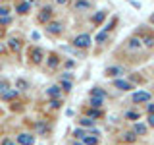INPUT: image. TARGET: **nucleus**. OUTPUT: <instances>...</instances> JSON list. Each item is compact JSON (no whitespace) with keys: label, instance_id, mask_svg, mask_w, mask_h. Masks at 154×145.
Wrapping results in <instances>:
<instances>
[{"label":"nucleus","instance_id":"1","mask_svg":"<svg viewBox=\"0 0 154 145\" xmlns=\"http://www.w3.org/2000/svg\"><path fill=\"white\" fill-rule=\"evenodd\" d=\"M131 101H133L135 105H139V103H148V101H150V93H146V91H137V93H133Z\"/></svg>","mask_w":154,"mask_h":145},{"label":"nucleus","instance_id":"2","mask_svg":"<svg viewBox=\"0 0 154 145\" xmlns=\"http://www.w3.org/2000/svg\"><path fill=\"white\" fill-rule=\"evenodd\" d=\"M73 45L77 47V48H87L91 45V37L89 35H77L75 39H73Z\"/></svg>","mask_w":154,"mask_h":145},{"label":"nucleus","instance_id":"3","mask_svg":"<svg viewBox=\"0 0 154 145\" xmlns=\"http://www.w3.org/2000/svg\"><path fill=\"white\" fill-rule=\"evenodd\" d=\"M17 143L19 145H33V143H35V135H31V134H19L17 135Z\"/></svg>","mask_w":154,"mask_h":145},{"label":"nucleus","instance_id":"4","mask_svg":"<svg viewBox=\"0 0 154 145\" xmlns=\"http://www.w3.org/2000/svg\"><path fill=\"white\" fill-rule=\"evenodd\" d=\"M146 126H144V124H141V122H135L133 124V134L135 135H144V134H146Z\"/></svg>","mask_w":154,"mask_h":145},{"label":"nucleus","instance_id":"5","mask_svg":"<svg viewBox=\"0 0 154 145\" xmlns=\"http://www.w3.org/2000/svg\"><path fill=\"white\" fill-rule=\"evenodd\" d=\"M50 16H52V8H42V12L38 14V21H48L50 19Z\"/></svg>","mask_w":154,"mask_h":145},{"label":"nucleus","instance_id":"6","mask_svg":"<svg viewBox=\"0 0 154 145\" xmlns=\"http://www.w3.org/2000/svg\"><path fill=\"white\" fill-rule=\"evenodd\" d=\"M42 56H45V54H42L41 48H33V50H31V60L35 62V64H38V62L42 60Z\"/></svg>","mask_w":154,"mask_h":145},{"label":"nucleus","instance_id":"7","mask_svg":"<svg viewBox=\"0 0 154 145\" xmlns=\"http://www.w3.org/2000/svg\"><path fill=\"white\" fill-rule=\"evenodd\" d=\"M0 97H2L4 101H12V99H16V97H17V91L16 89H6Z\"/></svg>","mask_w":154,"mask_h":145},{"label":"nucleus","instance_id":"8","mask_svg":"<svg viewBox=\"0 0 154 145\" xmlns=\"http://www.w3.org/2000/svg\"><path fill=\"white\" fill-rule=\"evenodd\" d=\"M46 93H48V97H56V99H58V97H60V93H62V87H60V85H52V87H48Z\"/></svg>","mask_w":154,"mask_h":145},{"label":"nucleus","instance_id":"9","mask_svg":"<svg viewBox=\"0 0 154 145\" xmlns=\"http://www.w3.org/2000/svg\"><path fill=\"white\" fill-rule=\"evenodd\" d=\"M122 74H123V68H108L106 70V76H110V77H118Z\"/></svg>","mask_w":154,"mask_h":145},{"label":"nucleus","instance_id":"10","mask_svg":"<svg viewBox=\"0 0 154 145\" xmlns=\"http://www.w3.org/2000/svg\"><path fill=\"white\" fill-rule=\"evenodd\" d=\"M116 87L122 89V91H129L131 89V83H127V81H123V79H116Z\"/></svg>","mask_w":154,"mask_h":145},{"label":"nucleus","instance_id":"11","mask_svg":"<svg viewBox=\"0 0 154 145\" xmlns=\"http://www.w3.org/2000/svg\"><path fill=\"white\" fill-rule=\"evenodd\" d=\"M83 143L85 145H98V137H94V135H85Z\"/></svg>","mask_w":154,"mask_h":145},{"label":"nucleus","instance_id":"12","mask_svg":"<svg viewBox=\"0 0 154 145\" xmlns=\"http://www.w3.org/2000/svg\"><path fill=\"white\" fill-rule=\"evenodd\" d=\"M127 47L131 48V50H137L139 47H141V41H139L137 37H133V39H129V43H127Z\"/></svg>","mask_w":154,"mask_h":145},{"label":"nucleus","instance_id":"13","mask_svg":"<svg viewBox=\"0 0 154 145\" xmlns=\"http://www.w3.org/2000/svg\"><path fill=\"white\" fill-rule=\"evenodd\" d=\"M102 101H104V99H98V97H91L89 105L93 106V108H100V106H102Z\"/></svg>","mask_w":154,"mask_h":145},{"label":"nucleus","instance_id":"14","mask_svg":"<svg viewBox=\"0 0 154 145\" xmlns=\"http://www.w3.org/2000/svg\"><path fill=\"white\" fill-rule=\"evenodd\" d=\"M79 124H81V126H85V128H93V126H94V120H93V118H89V116H85V118H81V120H79Z\"/></svg>","mask_w":154,"mask_h":145},{"label":"nucleus","instance_id":"15","mask_svg":"<svg viewBox=\"0 0 154 145\" xmlns=\"http://www.w3.org/2000/svg\"><path fill=\"white\" fill-rule=\"evenodd\" d=\"M62 31V25H60V23H48V33H60Z\"/></svg>","mask_w":154,"mask_h":145},{"label":"nucleus","instance_id":"16","mask_svg":"<svg viewBox=\"0 0 154 145\" xmlns=\"http://www.w3.org/2000/svg\"><path fill=\"white\" fill-rule=\"evenodd\" d=\"M91 97H98V99H104L106 93L102 89H98V87H93V91H91Z\"/></svg>","mask_w":154,"mask_h":145},{"label":"nucleus","instance_id":"17","mask_svg":"<svg viewBox=\"0 0 154 145\" xmlns=\"http://www.w3.org/2000/svg\"><path fill=\"white\" fill-rule=\"evenodd\" d=\"M8 45H10V48H12V50H19V48H21V43H19L17 41V39H10V43H8Z\"/></svg>","mask_w":154,"mask_h":145},{"label":"nucleus","instance_id":"18","mask_svg":"<svg viewBox=\"0 0 154 145\" xmlns=\"http://www.w3.org/2000/svg\"><path fill=\"white\" fill-rule=\"evenodd\" d=\"M17 12H19V14H27V12H29V2L17 4Z\"/></svg>","mask_w":154,"mask_h":145},{"label":"nucleus","instance_id":"19","mask_svg":"<svg viewBox=\"0 0 154 145\" xmlns=\"http://www.w3.org/2000/svg\"><path fill=\"white\" fill-rule=\"evenodd\" d=\"M125 118H127V120H131V122H133V120H137V118H139V112H137V110H129V112L125 114Z\"/></svg>","mask_w":154,"mask_h":145},{"label":"nucleus","instance_id":"20","mask_svg":"<svg viewBox=\"0 0 154 145\" xmlns=\"http://www.w3.org/2000/svg\"><path fill=\"white\" fill-rule=\"evenodd\" d=\"M104 18H106V12H96L93 19H94L96 23H100V21H102V19H104Z\"/></svg>","mask_w":154,"mask_h":145},{"label":"nucleus","instance_id":"21","mask_svg":"<svg viewBox=\"0 0 154 145\" xmlns=\"http://www.w3.org/2000/svg\"><path fill=\"white\" fill-rule=\"evenodd\" d=\"M106 39H108V31H102V33L96 35V43H102V41H106Z\"/></svg>","mask_w":154,"mask_h":145},{"label":"nucleus","instance_id":"22","mask_svg":"<svg viewBox=\"0 0 154 145\" xmlns=\"http://www.w3.org/2000/svg\"><path fill=\"white\" fill-rule=\"evenodd\" d=\"M6 89H10V87H8V81L0 77V95H2V93H4V91H6Z\"/></svg>","mask_w":154,"mask_h":145},{"label":"nucleus","instance_id":"23","mask_svg":"<svg viewBox=\"0 0 154 145\" xmlns=\"http://www.w3.org/2000/svg\"><path fill=\"white\" fill-rule=\"evenodd\" d=\"M58 56H50V60H48V68H56L58 66Z\"/></svg>","mask_w":154,"mask_h":145},{"label":"nucleus","instance_id":"24","mask_svg":"<svg viewBox=\"0 0 154 145\" xmlns=\"http://www.w3.org/2000/svg\"><path fill=\"white\" fill-rule=\"evenodd\" d=\"M75 8H77V10H85V8H89V2H85V0H79V2L75 4Z\"/></svg>","mask_w":154,"mask_h":145},{"label":"nucleus","instance_id":"25","mask_svg":"<svg viewBox=\"0 0 154 145\" xmlns=\"http://www.w3.org/2000/svg\"><path fill=\"white\" fill-rule=\"evenodd\" d=\"M123 139H125V141H129V143H131V141H135V134H133V132H127V134H123Z\"/></svg>","mask_w":154,"mask_h":145},{"label":"nucleus","instance_id":"26","mask_svg":"<svg viewBox=\"0 0 154 145\" xmlns=\"http://www.w3.org/2000/svg\"><path fill=\"white\" fill-rule=\"evenodd\" d=\"M16 85H17V89H27V81H23V79H17Z\"/></svg>","mask_w":154,"mask_h":145},{"label":"nucleus","instance_id":"27","mask_svg":"<svg viewBox=\"0 0 154 145\" xmlns=\"http://www.w3.org/2000/svg\"><path fill=\"white\" fill-rule=\"evenodd\" d=\"M154 45V39L148 35V37H144V47H152Z\"/></svg>","mask_w":154,"mask_h":145},{"label":"nucleus","instance_id":"28","mask_svg":"<svg viewBox=\"0 0 154 145\" xmlns=\"http://www.w3.org/2000/svg\"><path fill=\"white\" fill-rule=\"evenodd\" d=\"M62 89H64V91H71V81H62Z\"/></svg>","mask_w":154,"mask_h":145},{"label":"nucleus","instance_id":"29","mask_svg":"<svg viewBox=\"0 0 154 145\" xmlns=\"http://www.w3.org/2000/svg\"><path fill=\"white\" fill-rule=\"evenodd\" d=\"M37 130H38V132H41V134H46V132H48L46 124H37Z\"/></svg>","mask_w":154,"mask_h":145},{"label":"nucleus","instance_id":"30","mask_svg":"<svg viewBox=\"0 0 154 145\" xmlns=\"http://www.w3.org/2000/svg\"><path fill=\"white\" fill-rule=\"evenodd\" d=\"M73 135H75V137H79V139H83L87 134L83 132V130H75V132H73Z\"/></svg>","mask_w":154,"mask_h":145},{"label":"nucleus","instance_id":"31","mask_svg":"<svg viewBox=\"0 0 154 145\" xmlns=\"http://www.w3.org/2000/svg\"><path fill=\"white\" fill-rule=\"evenodd\" d=\"M87 114H89L91 118H98V116H100V112H98V110H89Z\"/></svg>","mask_w":154,"mask_h":145},{"label":"nucleus","instance_id":"32","mask_svg":"<svg viewBox=\"0 0 154 145\" xmlns=\"http://www.w3.org/2000/svg\"><path fill=\"white\" fill-rule=\"evenodd\" d=\"M50 106H52V108H58V106H60V101H58V99H52L50 101Z\"/></svg>","mask_w":154,"mask_h":145},{"label":"nucleus","instance_id":"33","mask_svg":"<svg viewBox=\"0 0 154 145\" xmlns=\"http://www.w3.org/2000/svg\"><path fill=\"white\" fill-rule=\"evenodd\" d=\"M146 112L148 114H154V105H146Z\"/></svg>","mask_w":154,"mask_h":145},{"label":"nucleus","instance_id":"34","mask_svg":"<svg viewBox=\"0 0 154 145\" xmlns=\"http://www.w3.org/2000/svg\"><path fill=\"white\" fill-rule=\"evenodd\" d=\"M148 124L154 126V114H148Z\"/></svg>","mask_w":154,"mask_h":145},{"label":"nucleus","instance_id":"35","mask_svg":"<svg viewBox=\"0 0 154 145\" xmlns=\"http://www.w3.org/2000/svg\"><path fill=\"white\" fill-rule=\"evenodd\" d=\"M2 145H16V143H14V141H10V139H4Z\"/></svg>","mask_w":154,"mask_h":145},{"label":"nucleus","instance_id":"36","mask_svg":"<svg viewBox=\"0 0 154 145\" xmlns=\"http://www.w3.org/2000/svg\"><path fill=\"white\" fill-rule=\"evenodd\" d=\"M6 14H8V10H6V8H0V16H6Z\"/></svg>","mask_w":154,"mask_h":145},{"label":"nucleus","instance_id":"37","mask_svg":"<svg viewBox=\"0 0 154 145\" xmlns=\"http://www.w3.org/2000/svg\"><path fill=\"white\" fill-rule=\"evenodd\" d=\"M150 23H152V25H154V14H152V16H150Z\"/></svg>","mask_w":154,"mask_h":145},{"label":"nucleus","instance_id":"38","mask_svg":"<svg viewBox=\"0 0 154 145\" xmlns=\"http://www.w3.org/2000/svg\"><path fill=\"white\" fill-rule=\"evenodd\" d=\"M67 2V0H58V4H66Z\"/></svg>","mask_w":154,"mask_h":145},{"label":"nucleus","instance_id":"39","mask_svg":"<svg viewBox=\"0 0 154 145\" xmlns=\"http://www.w3.org/2000/svg\"><path fill=\"white\" fill-rule=\"evenodd\" d=\"M75 145H85V143H75Z\"/></svg>","mask_w":154,"mask_h":145}]
</instances>
